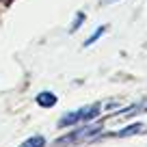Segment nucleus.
Segmentation results:
<instances>
[{
	"mask_svg": "<svg viewBox=\"0 0 147 147\" xmlns=\"http://www.w3.org/2000/svg\"><path fill=\"white\" fill-rule=\"evenodd\" d=\"M102 110H104V104H93V106H82L78 110H71V113H65L59 119V128H71V125L82 123V121H91Z\"/></svg>",
	"mask_w": 147,
	"mask_h": 147,
	"instance_id": "obj_1",
	"label": "nucleus"
},
{
	"mask_svg": "<svg viewBox=\"0 0 147 147\" xmlns=\"http://www.w3.org/2000/svg\"><path fill=\"white\" fill-rule=\"evenodd\" d=\"M102 130V123H93V125H87V128H80V130H76V132H71L69 136H65V138H61L59 143H71V141H76V138H87V136H93V134H97Z\"/></svg>",
	"mask_w": 147,
	"mask_h": 147,
	"instance_id": "obj_2",
	"label": "nucleus"
},
{
	"mask_svg": "<svg viewBox=\"0 0 147 147\" xmlns=\"http://www.w3.org/2000/svg\"><path fill=\"white\" fill-rule=\"evenodd\" d=\"M145 130V125L141 123V121H136V123H132V125H128V128H123V130H117V132H113V134H108V136H132V134H138V132H143Z\"/></svg>",
	"mask_w": 147,
	"mask_h": 147,
	"instance_id": "obj_3",
	"label": "nucleus"
},
{
	"mask_svg": "<svg viewBox=\"0 0 147 147\" xmlns=\"http://www.w3.org/2000/svg\"><path fill=\"white\" fill-rule=\"evenodd\" d=\"M35 102L39 106H43V108H50V106L56 104V95H54V93H50V91H41L39 95L35 97Z\"/></svg>",
	"mask_w": 147,
	"mask_h": 147,
	"instance_id": "obj_4",
	"label": "nucleus"
},
{
	"mask_svg": "<svg viewBox=\"0 0 147 147\" xmlns=\"http://www.w3.org/2000/svg\"><path fill=\"white\" fill-rule=\"evenodd\" d=\"M20 147H46V138L37 134V136H32V138H28V141H24Z\"/></svg>",
	"mask_w": 147,
	"mask_h": 147,
	"instance_id": "obj_5",
	"label": "nucleus"
},
{
	"mask_svg": "<svg viewBox=\"0 0 147 147\" xmlns=\"http://www.w3.org/2000/svg\"><path fill=\"white\" fill-rule=\"evenodd\" d=\"M84 18H87L84 11H78V13L74 15V24H71V28H69V32H76V30H78V28L84 24Z\"/></svg>",
	"mask_w": 147,
	"mask_h": 147,
	"instance_id": "obj_6",
	"label": "nucleus"
},
{
	"mask_svg": "<svg viewBox=\"0 0 147 147\" xmlns=\"http://www.w3.org/2000/svg\"><path fill=\"white\" fill-rule=\"evenodd\" d=\"M104 32H106V26H100V28H95V30H93V35L89 37L87 41H84V46H91V43H95L97 39H100V37L104 35Z\"/></svg>",
	"mask_w": 147,
	"mask_h": 147,
	"instance_id": "obj_7",
	"label": "nucleus"
},
{
	"mask_svg": "<svg viewBox=\"0 0 147 147\" xmlns=\"http://www.w3.org/2000/svg\"><path fill=\"white\" fill-rule=\"evenodd\" d=\"M0 2H11V0H0Z\"/></svg>",
	"mask_w": 147,
	"mask_h": 147,
	"instance_id": "obj_8",
	"label": "nucleus"
},
{
	"mask_svg": "<svg viewBox=\"0 0 147 147\" xmlns=\"http://www.w3.org/2000/svg\"><path fill=\"white\" fill-rule=\"evenodd\" d=\"M106 2H113V0H106Z\"/></svg>",
	"mask_w": 147,
	"mask_h": 147,
	"instance_id": "obj_9",
	"label": "nucleus"
}]
</instances>
